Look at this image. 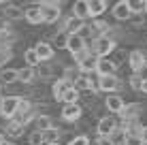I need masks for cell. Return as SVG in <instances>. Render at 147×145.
<instances>
[{
	"label": "cell",
	"instance_id": "cell-1",
	"mask_svg": "<svg viewBox=\"0 0 147 145\" xmlns=\"http://www.w3.org/2000/svg\"><path fill=\"white\" fill-rule=\"evenodd\" d=\"M115 45L117 43H115L111 36H100V38H94L88 47L92 49V53L96 58H109L111 53L115 51Z\"/></svg>",
	"mask_w": 147,
	"mask_h": 145
},
{
	"label": "cell",
	"instance_id": "cell-2",
	"mask_svg": "<svg viewBox=\"0 0 147 145\" xmlns=\"http://www.w3.org/2000/svg\"><path fill=\"white\" fill-rule=\"evenodd\" d=\"M43 11V24H55L62 17V4L60 2H40Z\"/></svg>",
	"mask_w": 147,
	"mask_h": 145
},
{
	"label": "cell",
	"instance_id": "cell-3",
	"mask_svg": "<svg viewBox=\"0 0 147 145\" xmlns=\"http://www.w3.org/2000/svg\"><path fill=\"white\" fill-rule=\"evenodd\" d=\"M19 96H4L0 100V117H7V119H13V115L17 113L19 109Z\"/></svg>",
	"mask_w": 147,
	"mask_h": 145
},
{
	"label": "cell",
	"instance_id": "cell-4",
	"mask_svg": "<svg viewBox=\"0 0 147 145\" xmlns=\"http://www.w3.org/2000/svg\"><path fill=\"white\" fill-rule=\"evenodd\" d=\"M115 130H117V122H115L113 115L100 117L98 124H96V134H98V137H113Z\"/></svg>",
	"mask_w": 147,
	"mask_h": 145
},
{
	"label": "cell",
	"instance_id": "cell-5",
	"mask_svg": "<svg viewBox=\"0 0 147 145\" xmlns=\"http://www.w3.org/2000/svg\"><path fill=\"white\" fill-rule=\"evenodd\" d=\"M24 19L32 26H38L43 24V11H40V2H32L24 7Z\"/></svg>",
	"mask_w": 147,
	"mask_h": 145
},
{
	"label": "cell",
	"instance_id": "cell-6",
	"mask_svg": "<svg viewBox=\"0 0 147 145\" xmlns=\"http://www.w3.org/2000/svg\"><path fill=\"white\" fill-rule=\"evenodd\" d=\"M111 15H113L117 22H126V19H132V9H130V0H119L111 7Z\"/></svg>",
	"mask_w": 147,
	"mask_h": 145
},
{
	"label": "cell",
	"instance_id": "cell-7",
	"mask_svg": "<svg viewBox=\"0 0 147 145\" xmlns=\"http://www.w3.org/2000/svg\"><path fill=\"white\" fill-rule=\"evenodd\" d=\"M83 115V107L79 103L75 105H62V111H60V117L64 122H77V119Z\"/></svg>",
	"mask_w": 147,
	"mask_h": 145
},
{
	"label": "cell",
	"instance_id": "cell-8",
	"mask_svg": "<svg viewBox=\"0 0 147 145\" xmlns=\"http://www.w3.org/2000/svg\"><path fill=\"white\" fill-rule=\"evenodd\" d=\"M121 88V81L117 75H107V77H100V92L105 94H117Z\"/></svg>",
	"mask_w": 147,
	"mask_h": 145
},
{
	"label": "cell",
	"instance_id": "cell-9",
	"mask_svg": "<svg viewBox=\"0 0 147 145\" xmlns=\"http://www.w3.org/2000/svg\"><path fill=\"white\" fill-rule=\"evenodd\" d=\"M34 51H36V56L40 62H51L53 56H55V49L51 43H45V41H38L36 45H34Z\"/></svg>",
	"mask_w": 147,
	"mask_h": 145
},
{
	"label": "cell",
	"instance_id": "cell-10",
	"mask_svg": "<svg viewBox=\"0 0 147 145\" xmlns=\"http://www.w3.org/2000/svg\"><path fill=\"white\" fill-rule=\"evenodd\" d=\"M128 66H130V71L134 75L145 68V53L141 51V49H134V51L128 53Z\"/></svg>",
	"mask_w": 147,
	"mask_h": 145
},
{
	"label": "cell",
	"instance_id": "cell-11",
	"mask_svg": "<svg viewBox=\"0 0 147 145\" xmlns=\"http://www.w3.org/2000/svg\"><path fill=\"white\" fill-rule=\"evenodd\" d=\"M105 107H107V111L109 113H119L124 111V107H126V103H124V98L119 96V94H109L107 98H105Z\"/></svg>",
	"mask_w": 147,
	"mask_h": 145
},
{
	"label": "cell",
	"instance_id": "cell-12",
	"mask_svg": "<svg viewBox=\"0 0 147 145\" xmlns=\"http://www.w3.org/2000/svg\"><path fill=\"white\" fill-rule=\"evenodd\" d=\"M115 71H117V66L113 64L111 58H98V62H96V75H98V77L115 75Z\"/></svg>",
	"mask_w": 147,
	"mask_h": 145
},
{
	"label": "cell",
	"instance_id": "cell-13",
	"mask_svg": "<svg viewBox=\"0 0 147 145\" xmlns=\"http://www.w3.org/2000/svg\"><path fill=\"white\" fill-rule=\"evenodd\" d=\"M141 111H143V105L141 103H132V105H126L124 111L119 113V117L124 119V122H132V119H139Z\"/></svg>",
	"mask_w": 147,
	"mask_h": 145
},
{
	"label": "cell",
	"instance_id": "cell-14",
	"mask_svg": "<svg viewBox=\"0 0 147 145\" xmlns=\"http://www.w3.org/2000/svg\"><path fill=\"white\" fill-rule=\"evenodd\" d=\"M83 26H85V22H81V19H77V17L70 15V17H66L62 22V28H60V30H64L66 34H79V30Z\"/></svg>",
	"mask_w": 147,
	"mask_h": 145
},
{
	"label": "cell",
	"instance_id": "cell-15",
	"mask_svg": "<svg viewBox=\"0 0 147 145\" xmlns=\"http://www.w3.org/2000/svg\"><path fill=\"white\" fill-rule=\"evenodd\" d=\"M2 17L7 22H17V19H24V7H17V4H4Z\"/></svg>",
	"mask_w": 147,
	"mask_h": 145
},
{
	"label": "cell",
	"instance_id": "cell-16",
	"mask_svg": "<svg viewBox=\"0 0 147 145\" xmlns=\"http://www.w3.org/2000/svg\"><path fill=\"white\" fill-rule=\"evenodd\" d=\"M36 68H30V66H24L17 71V81L19 83H26V86H34V81H36Z\"/></svg>",
	"mask_w": 147,
	"mask_h": 145
},
{
	"label": "cell",
	"instance_id": "cell-17",
	"mask_svg": "<svg viewBox=\"0 0 147 145\" xmlns=\"http://www.w3.org/2000/svg\"><path fill=\"white\" fill-rule=\"evenodd\" d=\"M73 17L81 19V22H85L90 17V2L88 0H77L73 4Z\"/></svg>",
	"mask_w": 147,
	"mask_h": 145
},
{
	"label": "cell",
	"instance_id": "cell-18",
	"mask_svg": "<svg viewBox=\"0 0 147 145\" xmlns=\"http://www.w3.org/2000/svg\"><path fill=\"white\" fill-rule=\"evenodd\" d=\"M88 47V43L83 41V38L79 36V34H68V43H66V49L70 51V56H75V53H79L81 49Z\"/></svg>",
	"mask_w": 147,
	"mask_h": 145
},
{
	"label": "cell",
	"instance_id": "cell-19",
	"mask_svg": "<svg viewBox=\"0 0 147 145\" xmlns=\"http://www.w3.org/2000/svg\"><path fill=\"white\" fill-rule=\"evenodd\" d=\"M68 88H73V83H68L66 79H55L53 86H51V96H53V100L60 103V98L64 96V92H66Z\"/></svg>",
	"mask_w": 147,
	"mask_h": 145
},
{
	"label": "cell",
	"instance_id": "cell-20",
	"mask_svg": "<svg viewBox=\"0 0 147 145\" xmlns=\"http://www.w3.org/2000/svg\"><path fill=\"white\" fill-rule=\"evenodd\" d=\"M88 2H90V17L92 19H100L102 13L109 9V4L105 0H88Z\"/></svg>",
	"mask_w": 147,
	"mask_h": 145
},
{
	"label": "cell",
	"instance_id": "cell-21",
	"mask_svg": "<svg viewBox=\"0 0 147 145\" xmlns=\"http://www.w3.org/2000/svg\"><path fill=\"white\" fill-rule=\"evenodd\" d=\"M34 126H36L38 132H45V130H49V128H53V119H51L49 113H38L36 119H34Z\"/></svg>",
	"mask_w": 147,
	"mask_h": 145
},
{
	"label": "cell",
	"instance_id": "cell-22",
	"mask_svg": "<svg viewBox=\"0 0 147 145\" xmlns=\"http://www.w3.org/2000/svg\"><path fill=\"white\" fill-rule=\"evenodd\" d=\"M22 134H24V126L17 124V122H13V119H11V124L4 128V137H7V141H9V139H19Z\"/></svg>",
	"mask_w": 147,
	"mask_h": 145
},
{
	"label": "cell",
	"instance_id": "cell-23",
	"mask_svg": "<svg viewBox=\"0 0 147 145\" xmlns=\"http://www.w3.org/2000/svg\"><path fill=\"white\" fill-rule=\"evenodd\" d=\"M17 81V71L15 68H2L0 71V83L2 86H13Z\"/></svg>",
	"mask_w": 147,
	"mask_h": 145
},
{
	"label": "cell",
	"instance_id": "cell-24",
	"mask_svg": "<svg viewBox=\"0 0 147 145\" xmlns=\"http://www.w3.org/2000/svg\"><path fill=\"white\" fill-rule=\"evenodd\" d=\"M79 98H81L79 90L73 86V88H68L66 92H64V96L60 98V103H62V105H75V103H79Z\"/></svg>",
	"mask_w": 147,
	"mask_h": 145
},
{
	"label": "cell",
	"instance_id": "cell-25",
	"mask_svg": "<svg viewBox=\"0 0 147 145\" xmlns=\"http://www.w3.org/2000/svg\"><path fill=\"white\" fill-rule=\"evenodd\" d=\"M66 43H68V34L64 32V30H58L55 36H53V41H51L53 49H66Z\"/></svg>",
	"mask_w": 147,
	"mask_h": 145
},
{
	"label": "cell",
	"instance_id": "cell-26",
	"mask_svg": "<svg viewBox=\"0 0 147 145\" xmlns=\"http://www.w3.org/2000/svg\"><path fill=\"white\" fill-rule=\"evenodd\" d=\"M51 73H53L51 62H40L36 66V77L38 79H49V77H51Z\"/></svg>",
	"mask_w": 147,
	"mask_h": 145
},
{
	"label": "cell",
	"instance_id": "cell-27",
	"mask_svg": "<svg viewBox=\"0 0 147 145\" xmlns=\"http://www.w3.org/2000/svg\"><path fill=\"white\" fill-rule=\"evenodd\" d=\"M43 137H45V143H60L62 130L53 126V128H49V130H45V132H43Z\"/></svg>",
	"mask_w": 147,
	"mask_h": 145
},
{
	"label": "cell",
	"instance_id": "cell-28",
	"mask_svg": "<svg viewBox=\"0 0 147 145\" xmlns=\"http://www.w3.org/2000/svg\"><path fill=\"white\" fill-rule=\"evenodd\" d=\"M24 60H26V66H30V68H36L38 64H40V60H38V56H36V51H34V47H32V49H26Z\"/></svg>",
	"mask_w": 147,
	"mask_h": 145
},
{
	"label": "cell",
	"instance_id": "cell-29",
	"mask_svg": "<svg viewBox=\"0 0 147 145\" xmlns=\"http://www.w3.org/2000/svg\"><path fill=\"white\" fill-rule=\"evenodd\" d=\"M130 9H132V15L147 13V0H130Z\"/></svg>",
	"mask_w": 147,
	"mask_h": 145
},
{
	"label": "cell",
	"instance_id": "cell-30",
	"mask_svg": "<svg viewBox=\"0 0 147 145\" xmlns=\"http://www.w3.org/2000/svg\"><path fill=\"white\" fill-rule=\"evenodd\" d=\"M28 143H30V145H45V137H43V132L32 130V132L28 134Z\"/></svg>",
	"mask_w": 147,
	"mask_h": 145
},
{
	"label": "cell",
	"instance_id": "cell-31",
	"mask_svg": "<svg viewBox=\"0 0 147 145\" xmlns=\"http://www.w3.org/2000/svg\"><path fill=\"white\" fill-rule=\"evenodd\" d=\"M90 56H92V49H90V47H85V49H81L79 53H75V56H73V62H75V66H77V64H81L83 60H88Z\"/></svg>",
	"mask_w": 147,
	"mask_h": 145
},
{
	"label": "cell",
	"instance_id": "cell-32",
	"mask_svg": "<svg viewBox=\"0 0 147 145\" xmlns=\"http://www.w3.org/2000/svg\"><path fill=\"white\" fill-rule=\"evenodd\" d=\"M128 83H130V88L132 90H136V92H141V86H143V79L139 77V75H130V79H128Z\"/></svg>",
	"mask_w": 147,
	"mask_h": 145
},
{
	"label": "cell",
	"instance_id": "cell-33",
	"mask_svg": "<svg viewBox=\"0 0 147 145\" xmlns=\"http://www.w3.org/2000/svg\"><path fill=\"white\" fill-rule=\"evenodd\" d=\"M68 145H90V139L85 137V134H77V137H75Z\"/></svg>",
	"mask_w": 147,
	"mask_h": 145
},
{
	"label": "cell",
	"instance_id": "cell-34",
	"mask_svg": "<svg viewBox=\"0 0 147 145\" xmlns=\"http://www.w3.org/2000/svg\"><path fill=\"white\" fill-rule=\"evenodd\" d=\"M121 145H143V139L141 137H126Z\"/></svg>",
	"mask_w": 147,
	"mask_h": 145
},
{
	"label": "cell",
	"instance_id": "cell-35",
	"mask_svg": "<svg viewBox=\"0 0 147 145\" xmlns=\"http://www.w3.org/2000/svg\"><path fill=\"white\" fill-rule=\"evenodd\" d=\"M96 145H115L111 137H96Z\"/></svg>",
	"mask_w": 147,
	"mask_h": 145
},
{
	"label": "cell",
	"instance_id": "cell-36",
	"mask_svg": "<svg viewBox=\"0 0 147 145\" xmlns=\"http://www.w3.org/2000/svg\"><path fill=\"white\" fill-rule=\"evenodd\" d=\"M132 22L136 26H143V15H132Z\"/></svg>",
	"mask_w": 147,
	"mask_h": 145
},
{
	"label": "cell",
	"instance_id": "cell-37",
	"mask_svg": "<svg viewBox=\"0 0 147 145\" xmlns=\"http://www.w3.org/2000/svg\"><path fill=\"white\" fill-rule=\"evenodd\" d=\"M141 139H143V143H147V126H143V130H141Z\"/></svg>",
	"mask_w": 147,
	"mask_h": 145
},
{
	"label": "cell",
	"instance_id": "cell-38",
	"mask_svg": "<svg viewBox=\"0 0 147 145\" xmlns=\"http://www.w3.org/2000/svg\"><path fill=\"white\" fill-rule=\"evenodd\" d=\"M4 141H7V137H4V132H2V130H0V145H2Z\"/></svg>",
	"mask_w": 147,
	"mask_h": 145
},
{
	"label": "cell",
	"instance_id": "cell-39",
	"mask_svg": "<svg viewBox=\"0 0 147 145\" xmlns=\"http://www.w3.org/2000/svg\"><path fill=\"white\" fill-rule=\"evenodd\" d=\"M2 145H15V143H13V141H4Z\"/></svg>",
	"mask_w": 147,
	"mask_h": 145
},
{
	"label": "cell",
	"instance_id": "cell-40",
	"mask_svg": "<svg viewBox=\"0 0 147 145\" xmlns=\"http://www.w3.org/2000/svg\"><path fill=\"white\" fill-rule=\"evenodd\" d=\"M2 90H4V86H2V83H0V96H2Z\"/></svg>",
	"mask_w": 147,
	"mask_h": 145
},
{
	"label": "cell",
	"instance_id": "cell-41",
	"mask_svg": "<svg viewBox=\"0 0 147 145\" xmlns=\"http://www.w3.org/2000/svg\"><path fill=\"white\" fill-rule=\"evenodd\" d=\"M45 145H60V143H45Z\"/></svg>",
	"mask_w": 147,
	"mask_h": 145
},
{
	"label": "cell",
	"instance_id": "cell-42",
	"mask_svg": "<svg viewBox=\"0 0 147 145\" xmlns=\"http://www.w3.org/2000/svg\"><path fill=\"white\" fill-rule=\"evenodd\" d=\"M145 26H147V19H145Z\"/></svg>",
	"mask_w": 147,
	"mask_h": 145
}]
</instances>
